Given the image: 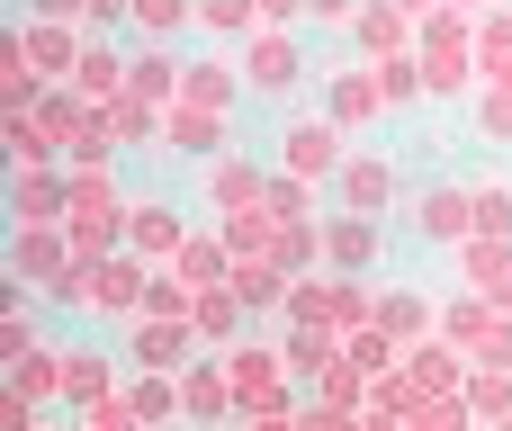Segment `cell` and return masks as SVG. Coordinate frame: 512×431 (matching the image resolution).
Returning a JSON list of instances; mask_svg holds the SVG:
<instances>
[{"instance_id":"4fadbf2b","label":"cell","mask_w":512,"mask_h":431,"mask_svg":"<svg viewBox=\"0 0 512 431\" xmlns=\"http://www.w3.org/2000/svg\"><path fill=\"white\" fill-rule=\"evenodd\" d=\"M405 378L423 387V405H450V396H468V378H477V360H468V351H450V342L432 333L423 351H405Z\"/></svg>"},{"instance_id":"d590c367","label":"cell","mask_w":512,"mask_h":431,"mask_svg":"<svg viewBox=\"0 0 512 431\" xmlns=\"http://www.w3.org/2000/svg\"><path fill=\"white\" fill-rule=\"evenodd\" d=\"M369 72H378L387 108H414V99H423V54H405V63H369Z\"/></svg>"},{"instance_id":"44dd1931","label":"cell","mask_w":512,"mask_h":431,"mask_svg":"<svg viewBox=\"0 0 512 431\" xmlns=\"http://www.w3.org/2000/svg\"><path fill=\"white\" fill-rule=\"evenodd\" d=\"M171 279H180L189 297H207V288H234V252H225V234H189V252L171 261Z\"/></svg>"},{"instance_id":"836d02e7","label":"cell","mask_w":512,"mask_h":431,"mask_svg":"<svg viewBox=\"0 0 512 431\" xmlns=\"http://www.w3.org/2000/svg\"><path fill=\"white\" fill-rule=\"evenodd\" d=\"M342 351H351L342 333H288V378H324Z\"/></svg>"},{"instance_id":"ffe728a7","label":"cell","mask_w":512,"mask_h":431,"mask_svg":"<svg viewBox=\"0 0 512 431\" xmlns=\"http://www.w3.org/2000/svg\"><path fill=\"white\" fill-rule=\"evenodd\" d=\"M468 63H477V45H468V27H441V45L423 36V90H432V99H450V90H468Z\"/></svg>"},{"instance_id":"ee69618b","label":"cell","mask_w":512,"mask_h":431,"mask_svg":"<svg viewBox=\"0 0 512 431\" xmlns=\"http://www.w3.org/2000/svg\"><path fill=\"white\" fill-rule=\"evenodd\" d=\"M36 431H72V423H36Z\"/></svg>"},{"instance_id":"9a60e30c","label":"cell","mask_w":512,"mask_h":431,"mask_svg":"<svg viewBox=\"0 0 512 431\" xmlns=\"http://www.w3.org/2000/svg\"><path fill=\"white\" fill-rule=\"evenodd\" d=\"M108 360H117V351H63V405H72V414H99V405L126 396Z\"/></svg>"},{"instance_id":"60d3db41","label":"cell","mask_w":512,"mask_h":431,"mask_svg":"<svg viewBox=\"0 0 512 431\" xmlns=\"http://www.w3.org/2000/svg\"><path fill=\"white\" fill-rule=\"evenodd\" d=\"M477 369H512V315L486 333V351H477Z\"/></svg>"},{"instance_id":"2e32d148","label":"cell","mask_w":512,"mask_h":431,"mask_svg":"<svg viewBox=\"0 0 512 431\" xmlns=\"http://www.w3.org/2000/svg\"><path fill=\"white\" fill-rule=\"evenodd\" d=\"M387 108V90H378V72L369 63H351V72H333V90H324V117L342 126V135H360L369 117Z\"/></svg>"},{"instance_id":"7a4b0ae2","label":"cell","mask_w":512,"mask_h":431,"mask_svg":"<svg viewBox=\"0 0 512 431\" xmlns=\"http://www.w3.org/2000/svg\"><path fill=\"white\" fill-rule=\"evenodd\" d=\"M351 153H360V144H351L333 117H288V135H279V171H288V180H306V189H315V180L333 189Z\"/></svg>"},{"instance_id":"7bdbcfd3","label":"cell","mask_w":512,"mask_h":431,"mask_svg":"<svg viewBox=\"0 0 512 431\" xmlns=\"http://www.w3.org/2000/svg\"><path fill=\"white\" fill-rule=\"evenodd\" d=\"M396 9H405V18H432V9H441V0H396Z\"/></svg>"},{"instance_id":"d6a6232c","label":"cell","mask_w":512,"mask_h":431,"mask_svg":"<svg viewBox=\"0 0 512 431\" xmlns=\"http://www.w3.org/2000/svg\"><path fill=\"white\" fill-rule=\"evenodd\" d=\"M261 216H270L279 234H288V225H315V189L288 180V171H270V207H261Z\"/></svg>"},{"instance_id":"ac0fdd59","label":"cell","mask_w":512,"mask_h":431,"mask_svg":"<svg viewBox=\"0 0 512 431\" xmlns=\"http://www.w3.org/2000/svg\"><path fill=\"white\" fill-rule=\"evenodd\" d=\"M18 45H27V63H36V81H54V90H72V72H81V45H72V27H45V18H27V27H18Z\"/></svg>"},{"instance_id":"9c48e42d","label":"cell","mask_w":512,"mask_h":431,"mask_svg":"<svg viewBox=\"0 0 512 431\" xmlns=\"http://www.w3.org/2000/svg\"><path fill=\"white\" fill-rule=\"evenodd\" d=\"M126 252H135L144 270H171V261L189 252L180 207H171V198H135V207H126Z\"/></svg>"},{"instance_id":"74e56055","label":"cell","mask_w":512,"mask_h":431,"mask_svg":"<svg viewBox=\"0 0 512 431\" xmlns=\"http://www.w3.org/2000/svg\"><path fill=\"white\" fill-rule=\"evenodd\" d=\"M405 431H477V414H468V405L450 396V405H423V414H414Z\"/></svg>"},{"instance_id":"8992f818","label":"cell","mask_w":512,"mask_h":431,"mask_svg":"<svg viewBox=\"0 0 512 431\" xmlns=\"http://www.w3.org/2000/svg\"><path fill=\"white\" fill-rule=\"evenodd\" d=\"M243 90H261V99H297V81H306V45L297 36H279V27H261L252 45H243Z\"/></svg>"},{"instance_id":"5b68a950","label":"cell","mask_w":512,"mask_h":431,"mask_svg":"<svg viewBox=\"0 0 512 431\" xmlns=\"http://www.w3.org/2000/svg\"><path fill=\"white\" fill-rule=\"evenodd\" d=\"M126 360H135V378H189V369H198V324H153V315H135V324H126Z\"/></svg>"},{"instance_id":"1f68e13d","label":"cell","mask_w":512,"mask_h":431,"mask_svg":"<svg viewBox=\"0 0 512 431\" xmlns=\"http://www.w3.org/2000/svg\"><path fill=\"white\" fill-rule=\"evenodd\" d=\"M477 72H486V90H512V18L477 27Z\"/></svg>"},{"instance_id":"e0dca14e","label":"cell","mask_w":512,"mask_h":431,"mask_svg":"<svg viewBox=\"0 0 512 431\" xmlns=\"http://www.w3.org/2000/svg\"><path fill=\"white\" fill-rule=\"evenodd\" d=\"M9 216H18V225H63V216H72V171H18Z\"/></svg>"},{"instance_id":"8fae6325","label":"cell","mask_w":512,"mask_h":431,"mask_svg":"<svg viewBox=\"0 0 512 431\" xmlns=\"http://www.w3.org/2000/svg\"><path fill=\"white\" fill-rule=\"evenodd\" d=\"M387 261V225L378 216H324V270L333 279H369Z\"/></svg>"},{"instance_id":"b9f144b4","label":"cell","mask_w":512,"mask_h":431,"mask_svg":"<svg viewBox=\"0 0 512 431\" xmlns=\"http://www.w3.org/2000/svg\"><path fill=\"white\" fill-rule=\"evenodd\" d=\"M27 18H45V27H63V18H90V0H27Z\"/></svg>"},{"instance_id":"f1b7e54d","label":"cell","mask_w":512,"mask_h":431,"mask_svg":"<svg viewBox=\"0 0 512 431\" xmlns=\"http://www.w3.org/2000/svg\"><path fill=\"white\" fill-rule=\"evenodd\" d=\"M9 396H27V405H63V351L18 360V369H9Z\"/></svg>"},{"instance_id":"277c9868","label":"cell","mask_w":512,"mask_h":431,"mask_svg":"<svg viewBox=\"0 0 512 431\" xmlns=\"http://www.w3.org/2000/svg\"><path fill=\"white\" fill-rule=\"evenodd\" d=\"M144 297H153V270H144L135 252H108V261H90V279H81V315H99V324H135Z\"/></svg>"},{"instance_id":"cb8c5ba5","label":"cell","mask_w":512,"mask_h":431,"mask_svg":"<svg viewBox=\"0 0 512 431\" xmlns=\"http://www.w3.org/2000/svg\"><path fill=\"white\" fill-rule=\"evenodd\" d=\"M126 405L144 431H180V378H126Z\"/></svg>"},{"instance_id":"ba28073f","label":"cell","mask_w":512,"mask_h":431,"mask_svg":"<svg viewBox=\"0 0 512 431\" xmlns=\"http://www.w3.org/2000/svg\"><path fill=\"white\" fill-rule=\"evenodd\" d=\"M423 243H477V189H459V180H432V189H414V216H405Z\"/></svg>"},{"instance_id":"7c38bea8","label":"cell","mask_w":512,"mask_h":431,"mask_svg":"<svg viewBox=\"0 0 512 431\" xmlns=\"http://www.w3.org/2000/svg\"><path fill=\"white\" fill-rule=\"evenodd\" d=\"M225 423H243L234 414V387H225V360H198L180 378V431H225Z\"/></svg>"},{"instance_id":"f35d334b","label":"cell","mask_w":512,"mask_h":431,"mask_svg":"<svg viewBox=\"0 0 512 431\" xmlns=\"http://www.w3.org/2000/svg\"><path fill=\"white\" fill-rule=\"evenodd\" d=\"M360 9H369V0H306L315 27H360Z\"/></svg>"},{"instance_id":"3957f363","label":"cell","mask_w":512,"mask_h":431,"mask_svg":"<svg viewBox=\"0 0 512 431\" xmlns=\"http://www.w3.org/2000/svg\"><path fill=\"white\" fill-rule=\"evenodd\" d=\"M72 270H81V261H72L63 225H18V234H9V288H27L36 306H45V297H54Z\"/></svg>"},{"instance_id":"d6986e66","label":"cell","mask_w":512,"mask_h":431,"mask_svg":"<svg viewBox=\"0 0 512 431\" xmlns=\"http://www.w3.org/2000/svg\"><path fill=\"white\" fill-rule=\"evenodd\" d=\"M495 324H504V306H495V297H477V288H459V297L441 306V342H450V351H468V360L486 351V333H495Z\"/></svg>"},{"instance_id":"52a82bcc","label":"cell","mask_w":512,"mask_h":431,"mask_svg":"<svg viewBox=\"0 0 512 431\" xmlns=\"http://www.w3.org/2000/svg\"><path fill=\"white\" fill-rule=\"evenodd\" d=\"M396 198H405V171L387 153H351L342 180H333V216H387Z\"/></svg>"},{"instance_id":"e575fe53","label":"cell","mask_w":512,"mask_h":431,"mask_svg":"<svg viewBox=\"0 0 512 431\" xmlns=\"http://www.w3.org/2000/svg\"><path fill=\"white\" fill-rule=\"evenodd\" d=\"M198 27H207V36H243V45H252V36H261V0H198Z\"/></svg>"},{"instance_id":"6da1fadb","label":"cell","mask_w":512,"mask_h":431,"mask_svg":"<svg viewBox=\"0 0 512 431\" xmlns=\"http://www.w3.org/2000/svg\"><path fill=\"white\" fill-rule=\"evenodd\" d=\"M225 387H234V414H279V405H297V396H288V342H234V351H225Z\"/></svg>"},{"instance_id":"4dcf8cb0","label":"cell","mask_w":512,"mask_h":431,"mask_svg":"<svg viewBox=\"0 0 512 431\" xmlns=\"http://www.w3.org/2000/svg\"><path fill=\"white\" fill-rule=\"evenodd\" d=\"M189 18H198V0H135V9H126V27H135L144 45H162V36H180Z\"/></svg>"},{"instance_id":"7402d4cb","label":"cell","mask_w":512,"mask_h":431,"mask_svg":"<svg viewBox=\"0 0 512 431\" xmlns=\"http://www.w3.org/2000/svg\"><path fill=\"white\" fill-rule=\"evenodd\" d=\"M234 297H243V315H279L297 297V279L279 261H234Z\"/></svg>"},{"instance_id":"f6af8a7d","label":"cell","mask_w":512,"mask_h":431,"mask_svg":"<svg viewBox=\"0 0 512 431\" xmlns=\"http://www.w3.org/2000/svg\"><path fill=\"white\" fill-rule=\"evenodd\" d=\"M459 9H477V0H459Z\"/></svg>"},{"instance_id":"4316f807","label":"cell","mask_w":512,"mask_h":431,"mask_svg":"<svg viewBox=\"0 0 512 431\" xmlns=\"http://www.w3.org/2000/svg\"><path fill=\"white\" fill-rule=\"evenodd\" d=\"M351 36H360V54H369V63H405V9H360V27H351Z\"/></svg>"},{"instance_id":"5bb4252c","label":"cell","mask_w":512,"mask_h":431,"mask_svg":"<svg viewBox=\"0 0 512 431\" xmlns=\"http://www.w3.org/2000/svg\"><path fill=\"white\" fill-rule=\"evenodd\" d=\"M162 153H189V162H225V117L216 108H162Z\"/></svg>"},{"instance_id":"ab89813d","label":"cell","mask_w":512,"mask_h":431,"mask_svg":"<svg viewBox=\"0 0 512 431\" xmlns=\"http://www.w3.org/2000/svg\"><path fill=\"white\" fill-rule=\"evenodd\" d=\"M234 431H306V405H279V414H243Z\"/></svg>"},{"instance_id":"f546056e","label":"cell","mask_w":512,"mask_h":431,"mask_svg":"<svg viewBox=\"0 0 512 431\" xmlns=\"http://www.w3.org/2000/svg\"><path fill=\"white\" fill-rule=\"evenodd\" d=\"M468 189H477V234H486V243H512V180L486 171V180H468Z\"/></svg>"},{"instance_id":"603a6c76","label":"cell","mask_w":512,"mask_h":431,"mask_svg":"<svg viewBox=\"0 0 512 431\" xmlns=\"http://www.w3.org/2000/svg\"><path fill=\"white\" fill-rule=\"evenodd\" d=\"M459 405L477 414V431H512V369H477Z\"/></svg>"},{"instance_id":"8d00e7d4","label":"cell","mask_w":512,"mask_h":431,"mask_svg":"<svg viewBox=\"0 0 512 431\" xmlns=\"http://www.w3.org/2000/svg\"><path fill=\"white\" fill-rule=\"evenodd\" d=\"M477 135L486 144H512V90H486L477 99Z\"/></svg>"},{"instance_id":"d4e9b609","label":"cell","mask_w":512,"mask_h":431,"mask_svg":"<svg viewBox=\"0 0 512 431\" xmlns=\"http://www.w3.org/2000/svg\"><path fill=\"white\" fill-rule=\"evenodd\" d=\"M189 324H198V342H216V360H225V351H234V333H243V297H234V288H207Z\"/></svg>"},{"instance_id":"83f0119b","label":"cell","mask_w":512,"mask_h":431,"mask_svg":"<svg viewBox=\"0 0 512 431\" xmlns=\"http://www.w3.org/2000/svg\"><path fill=\"white\" fill-rule=\"evenodd\" d=\"M189 108H216V117H234V99H243V72H225V63H189V90H180Z\"/></svg>"},{"instance_id":"484cf974","label":"cell","mask_w":512,"mask_h":431,"mask_svg":"<svg viewBox=\"0 0 512 431\" xmlns=\"http://www.w3.org/2000/svg\"><path fill=\"white\" fill-rule=\"evenodd\" d=\"M459 270H468V288L477 297H504V279H512V243H459Z\"/></svg>"},{"instance_id":"30bf717a","label":"cell","mask_w":512,"mask_h":431,"mask_svg":"<svg viewBox=\"0 0 512 431\" xmlns=\"http://www.w3.org/2000/svg\"><path fill=\"white\" fill-rule=\"evenodd\" d=\"M207 207H216V225H234V216H261V207H270V171H261L252 153H225V162H207Z\"/></svg>"}]
</instances>
